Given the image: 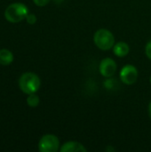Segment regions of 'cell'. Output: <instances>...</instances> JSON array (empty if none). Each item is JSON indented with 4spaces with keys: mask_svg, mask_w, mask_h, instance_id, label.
I'll return each instance as SVG.
<instances>
[{
    "mask_svg": "<svg viewBox=\"0 0 151 152\" xmlns=\"http://www.w3.org/2000/svg\"><path fill=\"white\" fill-rule=\"evenodd\" d=\"M40 85V78L32 72L23 73L19 79L20 88L26 94H31L37 92Z\"/></svg>",
    "mask_w": 151,
    "mask_h": 152,
    "instance_id": "obj_1",
    "label": "cell"
},
{
    "mask_svg": "<svg viewBox=\"0 0 151 152\" xmlns=\"http://www.w3.org/2000/svg\"><path fill=\"white\" fill-rule=\"evenodd\" d=\"M28 14V7L20 3H14L10 4L4 12L5 19L12 23H17L23 20L26 19Z\"/></svg>",
    "mask_w": 151,
    "mask_h": 152,
    "instance_id": "obj_2",
    "label": "cell"
},
{
    "mask_svg": "<svg viewBox=\"0 0 151 152\" xmlns=\"http://www.w3.org/2000/svg\"><path fill=\"white\" fill-rule=\"evenodd\" d=\"M93 41L95 45L99 49L102 51H107L114 46L115 37L109 30L101 28L95 32L93 36Z\"/></svg>",
    "mask_w": 151,
    "mask_h": 152,
    "instance_id": "obj_3",
    "label": "cell"
},
{
    "mask_svg": "<svg viewBox=\"0 0 151 152\" xmlns=\"http://www.w3.org/2000/svg\"><path fill=\"white\" fill-rule=\"evenodd\" d=\"M59 139L53 134L44 135L38 143V150L41 152H56L59 151Z\"/></svg>",
    "mask_w": 151,
    "mask_h": 152,
    "instance_id": "obj_4",
    "label": "cell"
},
{
    "mask_svg": "<svg viewBox=\"0 0 151 152\" xmlns=\"http://www.w3.org/2000/svg\"><path fill=\"white\" fill-rule=\"evenodd\" d=\"M138 77V70L133 65H125L120 71V79L125 85H133Z\"/></svg>",
    "mask_w": 151,
    "mask_h": 152,
    "instance_id": "obj_5",
    "label": "cell"
},
{
    "mask_svg": "<svg viewBox=\"0 0 151 152\" xmlns=\"http://www.w3.org/2000/svg\"><path fill=\"white\" fill-rule=\"evenodd\" d=\"M100 72L105 77H111L117 70V63L111 58H105L100 63Z\"/></svg>",
    "mask_w": 151,
    "mask_h": 152,
    "instance_id": "obj_6",
    "label": "cell"
},
{
    "mask_svg": "<svg viewBox=\"0 0 151 152\" xmlns=\"http://www.w3.org/2000/svg\"><path fill=\"white\" fill-rule=\"evenodd\" d=\"M60 151L61 152H85L87 150L80 142H68L61 146Z\"/></svg>",
    "mask_w": 151,
    "mask_h": 152,
    "instance_id": "obj_7",
    "label": "cell"
},
{
    "mask_svg": "<svg viewBox=\"0 0 151 152\" xmlns=\"http://www.w3.org/2000/svg\"><path fill=\"white\" fill-rule=\"evenodd\" d=\"M130 48L125 42H118L113 46L114 53L118 57H125L129 53Z\"/></svg>",
    "mask_w": 151,
    "mask_h": 152,
    "instance_id": "obj_8",
    "label": "cell"
},
{
    "mask_svg": "<svg viewBox=\"0 0 151 152\" xmlns=\"http://www.w3.org/2000/svg\"><path fill=\"white\" fill-rule=\"evenodd\" d=\"M13 61V55L11 51L7 49H2L0 50V64L6 66L12 62Z\"/></svg>",
    "mask_w": 151,
    "mask_h": 152,
    "instance_id": "obj_9",
    "label": "cell"
},
{
    "mask_svg": "<svg viewBox=\"0 0 151 152\" xmlns=\"http://www.w3.org/2000/svg\"><path fill=\"white\" fill-rule=\"evenodd\" d=\"M39 97L35 94H28V98H27V103L28 106L34 108V107H36L38 104H39Z\"/></svg>",
    "mask_w": 151,
    "mask_h": 152,
    "instance_id": "obj_10",
    "label": "cell"
},
{
    "mask_svg": "<svg viewBox=\"0 0 151 152\" xmlns=\"http://www.w3.org/2000/svg\"><path fill=\"white\" fill-rule=\"evenodd\" d=\"M26 20H27V22H28V24L33 25V24H35L36 21V17L35 14H28L27 17H26Z\"/></svg>",
    "mask_w": 151,
    "mask_h": 152,
    "instance_id": "obj_11",
    "label": "cell"
},
{
    "mask_svg": "<svg viewBox=\"0 0 151 152\" xmlns=\"http://www.w3.org/2000/svg\"><path fill=\"white\" fill-rule=\"evenodd\" d=\"M33 1L37 6H44L50 2V0H33Z\"/></svg>",
    "mask_w": 151,
    "mask_h": 152,
    "instance_id": "obj_12",
    "label": "cell"
},
{
    "mask_svg": "<svg viewBox=\"0 0 151 152\" xmlns=\"http://www.w3.org/2000/svg\"><path fill=\"white\" fill-rule=\"evenodd\" d=\"M146 54L149 57V59L151 60V40L146 45Z\"/></svg>",
    "mask_w": 151,
    "mask_h": 152,
    "instance_id": "obj_13",
    "label": "cell"
},
{
    "mask_svg": "<svg viewBox=\"0 0 151 152\" xmlns=\"http://www.w3.org/2000/svg\"><path fill=\"white\" fill-rule=\"evenodd\" d=\"M149 113H150V117L151 118V102L150 103V106H149Z\"/></svg>",
    "mask_w": 151,
    "mask_h": 152,
    "instance_id": "obj_14",
    "label": "cell"
},
{
    "mask_svg": "<svg viewBox=\"0 0 151 152\" xmlns=\"http://www.w3.org/2000/svg\"><path fill=\"white\" fill-rule=\"evenodd\" d=\"M150 83H151V77H150Z\"/></svg>",
    "mask_w": 151,
    "mask_h": 152,
    "instance_id": "obj_15",
    "label": "cell"
}]
</instances>
